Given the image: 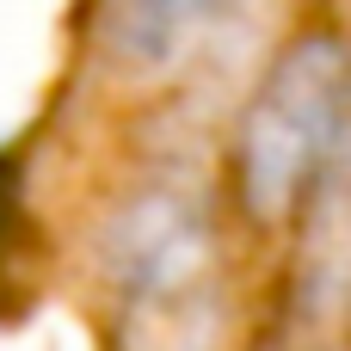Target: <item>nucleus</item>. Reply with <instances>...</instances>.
Returning <instances> with one entry per match:
<instances>
[{
  "instance_id": "2",
  "label": "nucleus",
  "mask_w": 351,
  "mask_h": 351,
  "mask_svg": "<svg viewBox=\"0 0 351 351\" xmlns=\"http://www.w3.org/2000/svg\"><path fill=\"white\" fill-rule=\"evenodd\" d=\"M204 216L197 204H179L173 191H154L123 210L111 228V265L136 296H167L204 265Z\"/></svg>"
},
{
  "instance_id": "1",
  "label": "nucleus",
  "mask_w": 351,
  "mask_h": 351,
  "mask_svg": "<svg viewBox=\"0 0 351 351\" xmlns=\"http://www.w3.org/2000/svg\"><path fill=\"white\" fill-rule=\"evenodd\" d=\"M351 93V56L339 37H302L265 74L241 123V185L259 216H278L327 160Z\"/></svg>"
},
{
  "instance_id": "3",
  "label": "nucleus",
  "mask_w": 351,
  "mask_h": 351,
  "mask_svg": "<svg viewBox=\"0 0 351 351\" xmlns=\"http://www.w3.org/2000/svg\"><path fill=\"white\" fill-rule=\"evenodd\" d=\"M197 25H204V6H123V12L105 19L111 49H117L123 62H136V68L173 62L179 43H185V31L197 37Z\"/></svg>"
}]
</instances>
